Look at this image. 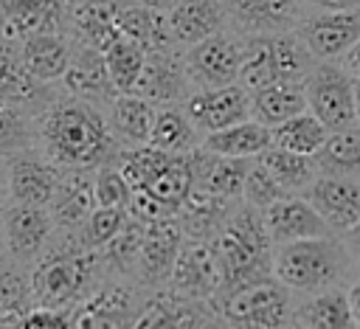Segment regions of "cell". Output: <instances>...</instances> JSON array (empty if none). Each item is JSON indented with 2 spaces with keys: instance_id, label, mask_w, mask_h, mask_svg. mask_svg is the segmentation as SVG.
<instances>
[{
  "instance_id": "6da1fadb",
  "label": "cell",
  "mask_w": 360,
  "mask_h": 329,
  "mask_svg": "<svg viewBox=\"0 0 360 329\" xmlns=\"http://www.w3.org/2000/svg\"><path fill=\"white\" fill-rule=\"evenodd\" d=\"M37 149L59 169H96L121 149L107 112L79 96L48 98L37 112Z\"/></svg>"
},
{
  "instance_id": "7a4b0ae2",
  "label": "cell",
  "mask_w": 360,
  "mask_h": 329,
  "mask_svg": "<svg viewBox=\"0 0 360 329\" xmlns=\"http://www.w3.org/2000/svg\"><path fill=\"white\" fill-rule=\"evenodd\" d=\"M360 267L343 236H312L273 245V276L292 295H315L335 287H349Z\"/></svg>"
},
{
  "instance_id": "3957f363",
  "label": "cell",
  "mask_w": 360,
  "mask_h": 329,
  "mask_svg": "<svg viewBox=\"0 0 360 329\" xmlns=\"http://www.w3.org/2000/svg\"><path fill=\"white\" fill-rule=\"evenodd\" d=\"M98 253L87 250L76 231H59V236H53L42 256L31 264L34 298L39 307L70 309L98 284Z\"/></svg>"
},
{
  "instance_id": "277c9868",
  "label": "cell",
  "mask_w": 360,
  "mask_h": 329,
  "mask_svg": "<svg viewBox=\"0 0 360 329\" xmlns=\"http://www.w3.org/2000/svg\"><path fill=\"white\" fill-rule=\"evenodd\" d=\"M219 270H222V284H219V295L273 276V239L264 228L262 211L248 205V202H236V208L228 214L225 225L219 228V233L211 239Z\"/></svg>"
},
{
  "instance_id": "5b68a950",
  "label": "cell",
  "mask_w": 360,
  "mask_h": 329,
  "mask_svg": "<svg viewBox=\"0 0 360 329\" xmlns=\"http://www.w3.org/2000/svg\"><path fill=\"white\" fill-rule=\"evenodd\" d=\"M315 62L318 59L307 51L295 28L276 34H256L248 37L245 42L239 84L253 93L278 82H304Z\"/></svg>"
},
{
  "instance_id": "8992f818",
  "label": "cell",
  "mask_w": 360,
  "mask_h": 329,
  "mask_svg": "<svg viewBox=\"0 0 360 329\" xmlns=\"http://www.w3.org/2000/svg\"><path fill=\"white\" fill-rule=\"evenodd\" d=\"M208 307L228 329H287L295 315L292 292L276 276L248 281Z\"/></svg>"
},
{
  "instance_id": "52a82bcc",
  "label": "cell",
  "mask_w": 360,
  "mask_h": 329,
  "mask_svg": "<svg viewBox=\"0 0 360 329\" xmlns=\"http://www.w3.org/2000/svg\"><path fill=\"white\" fill-rule=\"evenodd\" d=\"M307 110L315 112L329 132L357 124L354 118V76L338 62H315L304 79Z\"/></svg>"
},
{
  "instance_id": "ba28073f",
  "label": "cell",
  "mask_w": 360,
  "mask_h": 329,
  "mask_svg": "<svg viewBox=\"0 0 360 329\" xmlns=\"http://www.w3.org/2000/svg\"><path fill=\"white\" fill-rule=\"evenodd\" d=\"M219 284H222V270H219L211 239L186 236L163 290L183 301L211 304L219 292Z\"/></svg>"
},
{
  "instance_id": "9c48e42d",
  "label": "cell",
  "mask_w": 360,
  "mask_h": 329,
  "mask_svg": "<svg viewBox=\"0 0 360 329\" xmlns=\"http://www.w3.org/2000/svg\"><path fill=\"white\" fill-rule=\"evenodd\" d=\"M138 290L141 287L135 281H98L82 301L70 307L73 329H127L143 301L138 298Z\"/></svg>"
},
{
  "instance_id": "30bf717a",
  "label": "cell",
  "mask_w": 360,
  "mask_h": 329,
  "mask_svg": "<svg viewBox=\"0 0 360 329\" xmlns=\"http://www.w3.org/2000/svg\"><path fill=\"white\" fill-rule=\"evenodd\" d=\"M242 53L245 42L225 31L188 45V51L183 53V67L191 87H225L239 82Z\"/></svg>"
},
{
  "instance_id": "8fae6325",
  "label": "cell",
  "mask_w": 360,
  "mask_h": 329,
  "mask_svg": "<svg viewBox=\"0 0 360 329\" xmlns=\"http://www.w3.org/2000/svg\"><path fill=\"white\" fill-rule=\"evenodd\" d=\"M0 214H3V228H6L8 259L31 267L59 231L51 217V208L8 200L0 205Z\"/></svg>"
},
{
  "instance_id": "7c38bea8",
  "label": "cell",
  "mask_w": 360,
  "mask_h": 329,
  "mask_svg": "<svg viewBox=\"0 0 360 329\" xmlns=\"http://www.w3.org/2000/svg\"><path fill=\"white\" fill-rule=\"evenodd\" d=\"M183 242H186V231H183L177 217L146 222L143 225V236H141V250H138L132 281L141 290H163Z\"/></svg>"
},
{
  "instance_id": "4fadbf2b",
  "label": "cell",
  "mask_w": 360,
  "mask_h": 329,
  "mask_svg": "<svg viewBox=\"0 0 360 329\" xmlns=\"http://www.w3.org/2000/svg\"><path fill=\"white\" fill-rule=\"evenodd\" d=\"M295 34L318 62H335L360 39V8L315 11L298 20Z\"/></svg>"
},
{
  "instance_id": "5bb4252c",
  "label": "cell",
  "mask_w": 360,
  "mask_h": 329,
  "mask_svg": "<svg viewBox=\"0 0 360 329\" xmlns=\"http://www.w3.org/2000/svg\"><path fill=\"white\" fill-rule=\"evenodd\" d=\"M183 107L200 135H205L250 118V90L239 82L225 87H197L186 96Z\"/></svg>"
},
{
  "instance_id": "9a60e30c",
  "label": "cell",
  "mask_w": 360,
  "mask_h": 329,
  "mask_svg": "<svg viewBox=\"0 0 360 329\" xmlns=\"http://www.w3.org/2000/svg\"><path fill=\"white\" fill-rule=\"evenodd\" d=\"M62 169L37 146L8 155V200L25 205H51Z\"/></svg>"
},
{
  "instance_id": "2e32d148",
  "label": "cell",
  "mask_w": 360,
  "mask_h": 329,
  "mask_svg": "<svg viewBox=\"0 0 360 329\" xmlns=\"http://www.w3.org/2000/svg\"><path fill=\"white\" fill-rule=\"evenodd\" d=\"M304 197L338 236L349 233L360 222V177L318 174L304 191Z\"/></svg>"
},
{
  "instance_id": "e0dca14e",
  "label": "cell",
  "mask_w": 360,
  "mask_h": 329,
  "mask_svg": "<svg viewBox=\"0 0 360 329\" xmlns=\"http://www.w3.org/2000/svg\"><path fill=\"white\" fill-rule=\"evenodd\" d=\"M214 318L208 304L183 301L166 290H152L132 315L127 329H202Z\"/></svg>"
},
{
  "instance_id": "ac0fdd59",
  "label": "cell",
  "mask_w": 360,
  "mask_h": 329,
  "mask_svg": "<svg viewBox=\"0 0 360 329\" xmlns=\"http://www.w3.org/2000/svg\"><path fill=\"white\" fill-rule=\"evenodd\" d=\"M264 228L273 239V245L295 242V239H312V236H329V225L323 217L312 208V202L304 194H287L267 205L262 211Z\"/></svg>"
},
{
  "instance_id": "d6986e66",
  "label": "cell",
  "mask_w": 360,
  "mask_h": 329,
  "mask_svg": "<svg viewBox=\"0 0 360 329\" xmlns=\"http://www.w3.org/2000/svg\"><path fill=\"white\" fill-rule=\"evenodd\" d=\"M191 82L186 76L183 67V56H174L172 48L169 51H152L146 53L143 70L138 76V84L132 93L143 96L152 104H180L186 101V96L191 93Z\"/></svg>"
},
{
  "instance_id": "ffe728a7",
  "label": "cell",
  "mask_w": 360,
  "mask_h": 329,
  "mask_svg": "<svg viewBox=\"0 0 360 329\" xmlns=\"http://www.w3.org/2000/svg\"><path fill=\"white\" fill-rule=\"evenodd\" d=\"M191 186L194 191L222 197V200H242V183L248 163L245 157H225L217 152H208L197 146L191 155Z\"/></svg>"
},
{
  "instance_id": "44dd1931",
  "label": "cell",
  "mask_w": 360,
  "mask_h": 329,
  "mask_svg": "<svg viewBox=\"0 0 360 329\" xmlns=\"http://www.w3.org/2000/svg\"><path fill=\"white\" fill-rule=\"evenodd\" d=\"M228 22L242 34H276L298 25L301 0H222Z\"/></svg>"
},
{
  "instance_id": "7402d4cb",
  "label": "cell",
  "mask_w": 360,
  "mask_h": 329,
  "mask_svg": "<svg viewBox=\"0 0 360 329\" xmlns=\"http://www.w3.org/2000/svg\"><path fill=\"white\" fill-rule=\"evenodd\" d=\"M62 84L70 96H79L84 101H93V104H110L118 93L110 82V73H107V65H104V53L93 45H84L79 42L73 48V56H70V65L62 76Z\"/></svg>"
},
{
  "instance_id": "603a6c76",
  "label": "cell",
  "mask_w": 360,
  "mask_h": 329,
  "mask_svg": "<svg viewBox=\"0 0 360 329\" xmlns=\"http://www.w3.org/2000/svg\"><path fill=\"white\" fill-rule=\"evenodd\" d=\"M20 53L28 73L37 82L51 84L65 76L73 56V42L59 28H42L20 39Z\"/></svg>"
},
{
  "instance_id": "cb8c5ba5",
  "label": "cell",
  "mask_w": 360,
  "mask_h": 329,
  "mask_svg": "<svg viewBox=\"0 0 360 329\" xmlns=\"http://www.w3.org/2000/svg\"><path fill=\"white\" fill-rule=\"evenodd\" d=\"M93 172L96 169H62L56 194L48 205L59 231H76L87 219V214L96 208Z\"/></svg>"
},
{
  "instance_id": "d4e9b609",
  "label": "cell",
  "mask_w": 360,
  "mask_h": 329,
  "mask_svg": "<svg viewBox=\"0 0 360 329\" xmlns=\"http://www.w3.org/2000/svg\"><path fill=\"white\" fill-rule=\"evenodd\" d=\"M166 22L174 45H194L211 34L225 31L228 14L222 0H183L166 11Z\"/></svg>"
},
{
  "instance_id": "484cf974",
  "label": "cell",
  "mask_w": 360,
  "mask_h": 329,
  "mask_svg": "<svg viewBox=\"0 0 360 329\" xmlns=\"http://www.w3.org/2000/svg\"><path fill=\"white\" fill-rule=\"evenodd\" d=\"M155 112H158V104L146 101L138 93H118L107 104V121H110V129H112L115 141L121 143V149L149 143Z\"/></svg>"
},
{
  "instance_id": "4316f807",
  "label": "cell",
  "mask_w": 360,
  "mask_h": 329,
  "mask_svg": "<svg viewBox=\"0 0 360 329\" xmlns=\"http://www.w3.org/2000/svg\"><path fill=\"white\" fill-rule=\"evenodd\" d=\"M346 290L349 287H335L307 295L304 301L295 304L292 318L307 329H360Z\"/></svg>"
},
{
  "instance_id": "83f0119b",
  "label": "cell",
  "mask_w": 360,
  "mask_h": 329,
  "mask_svg": "<svg viewBox=\"0 0 360 329\" xmlns=\"http://www.w3.org/2000/svg\"><path fill=\"white\" fill-rule=\"evenodd\" d=\"M273 143V135H270V127L259 124L256 118H245L239 124H231L225 129H217V132H205L200 146L208 149V152H217V155H225V157H259L267 146Z\"/></svg>"
},
{
  "instance_id": "f1b7e54d",
  "label": "cell",
  "mask_w": 360,
  "mask_h": 329,
  "mask_svg": "<svg viewBox=\"0 0 360 329\" xmlns=\"http://www.w3.org/2000/svg\"><path fill=\"white\" fill-rule=\"evenodd\" d=\"M202 135L191 124L183 101L180 104H160L155 112V124L149 132V143L166 155H191L200 146Z\"/></svg>"
},
{
  "instance_id": "f546056e",
  "label": "cell",
  "mask_w": 360,
  "mask_h": 329,
  "mask_svg": "<svg viewBox=\"0 0 360 329\" xmlns=\"http://www.w3.org/2000/svg\"><path fill=\"white\" fill-rule=\"evenodd\" d=\"M42 90L45 84L37 82L22 62L20 42L0 37V101H14V104H25L34 110Z\"/></svg>"
},
{
  "instance_id": "4dcf8cb0",
  "label": "cell",
  "mask_w": 360,
  "mask_h": 329,
  "mask_svg": "<svg viewBox=\"0 0 360 329\" xmlns=\"http://www.w3.org/2000/svg\"><path fill=\"white\" fill-rule=\"evenodd\" d=\"M304 110H307L304 82H278L250 93V118H256L270 129Z\"/></svg>"
},
{
  "instance_id": "1f68e13d",
  "label": "cell",
  "mask_w": 360,
  "mask_h": 329,
  "mask_svg": "<svg viewBox=\"0 0 360 329\" xmlns=\"http://www.w3.org/2000/svg\"><path fill=\"white\" fill-rule=\"evenodd\" d=\"M118 11H121L118 0H79L73 6V28L79 42L104 51L112 39L121 37Z\"/></svg>"
},
{
  "instance_id": "d6a6232c",
  "label": "cell",
  "mask_w": 360,
  "mask_h": 329,
  "mask_svg": "<svg viewBox=\"0 0 360 329\" xmlns=\"http://www.w3.org/2000/svg\"><path fill=\"white\" fill-rule=\"evenodd\" d=\"M239 200H222V197H211L202 191H194L186 197V202L177 211V219L186 231V236L191 239H214L219 233V228L225 225L228 214L236 208Z\"/></svg>"
},
{
  "instance_id": "836d02e7",
  "label": "cell",
  "mask_w": 360,
  "mask_h": 329,
  "mask_svg": "<svg viewBox=\"0 0 360 329\" xmlns=\"http://www.w3.org/2000/svg\"><path fill=\"white\" fill-rule=\"evenodd\" d=\"M34 307H37V298H34L31 267L11 259L3 262L0 264V326L20 323Z\"/></svg>"
},
{
  "instance_id": "e575fe53",
  "label": "cell",
  "mask_w": 360,
  "mask_h": 329,
  "mask_svg": "<svg viewBox=\"0 0 360 329\" xmlns=\"http://www.w3.org/2000/svg\"><path fill=\"white\" fill-rule=\"evenodd\" d=\"M259 160L267 166V172L276 177V183L287 194H304L309 188V183L321 174L315 155H298V152H290V149H281L273 143L259 155Z\"/></svg>"
},
{
  "instance_id": "d590c367",
  "label": "cell",
  "mask_w": 360,
  "mask_h": 329,
  "mask_svg": "<svg viewBox=\"0 0 360 329\" xmlns=\"http://www.w3.org/2000/svg\"><path fill=\"white\" fill-rule=\"evenodd\" d=\"M321 174L360 177V124L329 132L323 146L315 155Z\"/></svg>"
},
{
  "instance_id": "8d00e7d4",
  "label": "cell",
  "mask_w": 360,
  "mask_h": 329,
  "mask_svg": "<svg viewBox=\"0 0 360 329\" xmlns=\"http://www.w3.org/2000/svg\"><path fill=\"white\" fill-rule=\"evenodd\" d=\"M270 135H273V146H281V149H290L298 155H318V149L329 138V129L323 127V121L315 112L304 110V112L287 118L284 124L273 127Z\"/></svg>"
},
{
  "instance_id": "74e56055",
  "label": "cell",
  "mask_w": 360,
  "mask_h": 329,
  "mask_svg": "<svg viewBox=\"0 0 360 329\" xmlns=\"http://www.w3.org/2000/svg\"><path fill=\"white\" fill-rule=\"evenodd\" d=\"M101 53H104V65H107V73H110V82H112L115 93H132L135 84H138V76L143 70L146 51L138 42H132L127 37H118Z\"/></svg>"
},
{
  "instance_id": "f35d334b",
  "label": "cell",
  "mask_w": 360,
  "mask_h": 329,
  "mask_svg": "<svg viewBox=\"0 0 360 329\" xmlns=\"http://www.w3.org/2000/svg\"><path fill=\"white\" fill-rule=\"evenodd\" d=\"M191 160L188 155H172L166 160V166L152 177V183L141 191L152 194L155 200H160L166 208H172L174 214L180 211V205L186 202V197L191 194Z\"/></svg>"
},
{
  "instance_id": "ab89813d",
  "label": "cell",
  "mask_w": 360,
  "mask_h": 329,
  "mask_svg": "<svg viewBox=\"0 0 360 329\" xmlns=\"http://www.w3.org/2000/svg\"><path fill=\"white\" fill-rule=\"evenodd\" d=\"M31 107L0 101V155H14L37 146V121Z\"/></svg>"
},
{
  "instance_id": "60d3db41",
  "label": "cell",
  "mask_w": 360,
  "mask_h": 329,
  "mask_svg": "<svg viewBox=\"0 0 360 329\" xmlns=\"http://www.w3.org/2000/svg\"><path fill=\"white\" fill-rule=\"evenodd\" d=\"M172 155L155 149L152 143H141V146H124L115 155V163L121 169V174L127 177V183L132 186V191H141L152 183V177L166 166Z\"/></svg>"
},
{
  "instance_id": "b9f144b4",
  "label": "cell",
  "mask_w": 360,
  "mask_h": 329,
  "mask_svg": "<svg viewBox=\"0 0 360 329\" xmlns=\"http://www.w3.org/2000/svg\"><path fill=\"white\" fill-rule=\"evenodd\" d=\"M127 222H129V211L127 208H101V205H96L87 214V219L76 228V236L87 250L98 253L124 231Z\"/></svg>"
},
{
  "instance_id": "7bdbcfd3",
  "label": "cell",
  "mask_w": 360,
  "mask_h": 329,
  "mask_svg": "<svg viewBox=\"0 0 360 329\" xmlns=\"http://www.w3.org/2000/svg\"><path fill=\"white\" fill-rule=\"evenodd\" d=\"M93 197H96V205H101V208H129L132 186L121 174L115 157L96 166V172H93Z\"/></svg>"
},
{
  "instance_id": "ee69618b",
  "label": "cell",
  "mask_w": 360,
  "mask_h": 329,
  "mask_svg": "<svg viewBox=\"0 0 360 329\" xmlns=\"http://www.w3.org/2000/svg\"><path fill=\"white\" fill-rule=\"evenodd\" d=\"M281 197H287V191L276 183V177L267 172V166L259 157H250L248 172H245V183H242V202L264 211L267 205H273Z\"/></svg>"
},
{
  "instance_id": "f6af8a7d",
  "label": "cell",
  "mask_w": 360,
  "mask_h": 329,
  "mask_svg": "<svg viewBox=\"0 0 360 329\" xmlns=\"http://www.w3.org/2000/svg\"><path fill=\"white\" fill-rule=\"evenodd\" d=\"M17 329H73L70 323V309H56V307H34Z\"/></svg>"
},
{
  "instance_id": "bcb514c9",
  "label": "cell",
  "mask_w": 360,
  "mask_h": 329,
  "mask_svg": "<svg viewBox=\"0 0 360 329\" xmlns=\"http://www.w3.org/2000/svg\"><path fill=\"white\" fill-rule=\"evenodd\" d=\"M318 11H349V8H360V0H301Z\"/></svg>"
},
{
  "instance_id": "7dc6e473",
  "label": "cell",
  "mask_w": 360,
  "mask_h": 329,
  "mask_svg": "<svg viewBox=\"0 0 360 329\" xmlns=\"http://www.w3.org/2000/svg\"><path fill=\"white\" fill-rule=\"evenodd\" d=\"M340 65H343L354 79H360V39H357V42H354L343 56H340Z\"/></svg>"
},
{
  "instance_id": "c3c4849f",
  "label": "cell",
  "mask_w": 360,
  "mask_h": 329,
  "mask_svg": "<svg viewBox=\"0 0 360 329\" xmlns=\"http://www.w3.org/2000/svg\"><path fill=\"white\" fill-rule=\"evenodd\" d=\"M343 242L349 245V250H352V256H354V262H357V267H360V222H357L349 233H343Z\"/></svg>"
},
{
  "instance_id": "681fc988",
  "label": "cell",
  "mask_w": 360,
  "mask_h": 329,
  "mask_svg": "<svg viewBox=\"0 0 360 329\" xmlns=\"http://www.w3.org/2000/svg\"><path fill=\"white\" fill-rule=\"evenodd\" d=\"M8 202V157L0 155V205Z\"/></svg>"
},
{
  "instance_id": "f907efd6",
  "label": "cell",
  "mask_w": 360,
  "mask_h": 329,
  "mask_svg": "<svg viewBox=\"0 0 360 329\" xmlns=\"http://www.w3.org/2000/svg\"><path fill=\"white\" fill-rule=\"evenodd\" d=\"M349 304H352V309H354V318H357V323H360V273H357V278L349 284Z\"/></svg>"
},
{
  "instance_id": "816d5d0a",
  "label": "cell",
  "mask_w": 360,
  "mask_h": 329,
  "mask_svg": "<svg viewBox=\"0 0 360 329\" xmlns=\"http://www.w3.org/2000/svg\"><path fill=\"white\" fill-rule=\"evenodd\" d=\"M135 3H141V6H146V8H155V11H169V8H174L177 3H183V0H135Z\"/></svg>"
},
{
  "instance_id": "f5cc1de1",
  "label": "cell",
  "mask_w": 360,
  "mask_h": 329,
  "mask_svg": "<svg viewBox=\"0 0 360 329\" xmlns=\"http://www.w3.org/2000/svg\"><path fill=\"white\" fill-rule=\"evenodd\" d=\"M8 262V247H6V228H3V214H0V264Z\"/></svg>"
},
{
  "instance_id": "db71d44e",
  "label": "cell",
  "mask_w": 360,
  "mask_h": 329,
  "mask_svg": "<svg viewBox=\"0 0 360 329\" xmlns=\"http://www.w3.org/2000/svg\"><path fill=\"white\" fill-rule=\"evenodd\" d=\"M354 118L360 124V79H354Z\"/></svg>"
},
{
  "instance_id": "11a10c76",
  "label": "cell",
  "mask_w": 360,
  "mask_h": 329,
  "mask_svg": "<svg viewBox=\"0 0 360 329\" xmlns=\"http://www.w3.org/2000/svg\"><path fill=\"white\" fill-rule=\"evenodd\" d=\"M202 329H228V326H225V323H222V321H219V318L214 315V318H211V321H208V323H205Z\"/></svg>"
},
{
  "instance_id": "9f6ffc18",
  "label": "cell",
  "mask_w": 360,
  "mask_h": 329,
  "mask_svg": "<svg viewBox=\"0 0 360 329\" xmlns=\"http://www.w3.org/2000/svg\"><path fill=\"white\" fill-rule=\"evenodd\" d=\"M287 329H307V326H301V323H298V321H295V318H292V321H290V326H287Z\"/></svg>"
},
{
  "instance_id": "6f0895ef",
  "label": "cell",
  "mask_w": 360,
  "mask_h": 329,
  "mask_svg": "<svg viewBox=\"0 0 360 329\" xmlns=\"http://www.w3.org/2000/svg\"><path fill=\"white\" fill-rule=\"evenodd\" d=\"M0 37H3V22H0Z\"/></svg>"
},
{
  "instance_id": "680465c9",
  "label": "cell",
  "mask_w": 360,
  "mask_h": 329,
  "mask_svg": "<svg viewBox=\"0 0 360 329\" xmlns=\"http://www.w3.org/2000/svg\"><path fill=\"white\" fill-rule=\"evenodd\" d=\"M76 3H79V0H73V6H76Z\"/></svg>"
}]
</instances>
